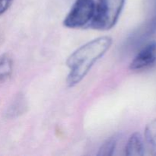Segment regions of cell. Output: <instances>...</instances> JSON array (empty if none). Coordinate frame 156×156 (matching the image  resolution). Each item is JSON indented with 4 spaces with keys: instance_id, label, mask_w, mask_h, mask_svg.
<instances>
[{
    "instance_id": "6da1fadb",
    "label": "cell",
    "mask_w": 156,
    "mask_h": 156,
    "mask_svg": "<svg viewBox=\"0 0 156 156\" xmlns=\"http://www.w3.org/2000/svg\"><path fill=\"white\" fill-rule=\"evenodd\" d=\"M112 38L102 36L88 41L69 55L66 66L69 69L66 84L74 87L82 82L93 66L108 51L112 45Z\"/></svg>"
},
{
    "instance_id": "7a4b0ae2",
    "label": "cell",
    "mask_w": 156,
    "mask_h": 156,
    "mask_svg": "<svg viewBox=\"0 0 156 156\" xmlns=\"http://www.w3.org/2000/svg\"><path fill=\"white\" fill-rule=\"evenodd\" d=\"M125 5V0H98L94 17L88 27L108 30L114 27Z\"/></svg>"
},
{
    "instance_id": "3957f363",
    "label": "cell",
    "mask_w": 156,
    "mask_h": 156,
    "mask_svg": "<svg viewBox=\"0 0 156 156\" xmlns=\"http://www.w3.org/2000/svg\"><path fill=\"white\" fill-rule=\"evenodd\" d=\"M95 0H76L66 16L63 25L69 28L88 27L95 12Z\"/></svg>"
},
{
    "instance_id": "277c9868",
    "label": "cell",
    "mask_w": 156,
    "mask_h": 156,
    "mask_svg": "<svg viewBox=\"0 0 156 156\" xmlns=\"http://www.w3.org/2000/svg\"><path fill=\"white\" fill-rule=\"evenodd\" d=\"M156 63V41L148 43L137 53L129 64L133 71H142L153 66Z\"/></svg>"
},
{
    "instance_id": "5b68a950",
    "label": "cell",
    "mask_w": 156,
    "mask_h": 156,
    "mask_svg": "<svg viewBox=\"0 0 156 156\" xmlns=\"http://www.w3.org/2000/svg\"><path fill=\"white\" fill-rule=\"evenodd\" d=\"M129 156H142L145 154V145L143 136L139 133H134L129 136L125 149Z\"/></svg>"
},
{
    "instance_id": "8992f818",
    "label": "cell",
    "mask_w": 156,
    "mask_h": 156,
    "mask_svg": "<svg viewBox=\"0 0 156 156\" xmlns=\"http://www.w3.org/2000/svg\"><path fill=\"white\" fill-rule=\"evenodd\" d=\"M145 141L151 155L156 156V120H153L146 126Z\"/></svg>"
},
{
    "instance_id": "52a82bcc",
    "label": "cell",
    "mask_w": 156,
    "mask_h": 156,
    "mask_svg": "<svg viewBox=\"0 0 156 156\" xmlns=\"http://www.w3.org/2000/svg\"><path fill=\"white\" fill-rule=\"evenodd\" d=\"M13 71V61L9 54L0 56V82H4L11 77Z\"/></svg>"
},
{
    "instance_id": "ba28073f",
    "label": "cell",
    "mask_w": 156,
    "mask_h": 156,
    "mask_svg": "<svg viewBox=\"0 0 156 156\" xmlns=\"http://www.w3.org/2000/svg\"><path fill=\"white\" fill-rule=\"evenodd\" d=\"M118 136H113L106 140L103 144L101 146L98 150V155L99 156H111L114 155V151L117 145Z\"/></svg>"
},
{
    "instance_id": "9c48e42d",
    "label": "cell",
    "mask_w": 156,
    "mask_h": 156,
    "mask_svg": "<svg viewBox=\"0 0 156 156\" xmlns=\"http://www.w3.org/2000/svg\"><path fill=\"white\" fill-rule=\"evenodd\" d=\"M13 0H0V15H3L5 12H7Z\"/></svg>"
}]
</instances>
